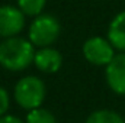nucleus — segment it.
Masks as SVG:
<instances>
[{"mask_svg": "<svg viewBox=\"0 0 125 123\" xmlns=\"http://www.w3.org/2000/svg\"><path fill=\"white\" fill-rule=\"evenodd\" d=\"M35 51L29 39L12 36L0 44V65L9 71H22L33 62Z\"/></svg>", "mask_w": 125, "mask_h": 123, "instance_id": "nucleus-1", "label": "nucleus"}, {"mask_svg": "<svg viewBox=\"0 0 125 123\" xmlns=\"http://www.w3.org/2000/svg\"><path fill=\"white\" fill-rule=\"evenodd\" d=\"M15 100L16 103L26 110H33L41 107L45 100V84L41 78L35 75L23 77L15 86Z\"/></svg>", "mask_w": 125, "mask_h": 123, "instance_id": "nucleus-2", "label": "nucleus"}, {"mask_svg": "<svg viewBox=\"0 0 125 123\" xmlns=\"http://www.w3.org/2000/svg\"><path fill=\"white\" fill-rule=\"evenodd\" d=\"M61 26L55 16L48 13H41L35 16L29 26V41L33 46L45 48L51 46L60 36Z\"/></svg>", "mask_w": 125, "mask_h": 123, "instance_id": "nucleus-3", "label": "nucleus"}, {"mask_svg": "<svg viewBox=\"0 0 125 123\" xmlns=\"http://www.w3.org/2000/svg\"><path fill=\"white\" fill-rule=\"evenodd\" d=\"M114 49L112 44L100 36H92L83 44V55L93 65H108L115 57Z\"/></svg>", "mask_w": 125, "mask_h": 123, "instance_id": "nucleus-4", "label": "nucleus"}, {"mask_svg": "<svg viewBox=\"0 0 125 123\" xmlns=\"http://www.w3.org/2000/svg\"><path fill=\"white\" fill-rule=\"evenodd\" d=\"M25 26V15L19 7L15 6H0V36L12 38L19 35Z\"/></svg>", "mask_w": 125, "mask_h": 123, "instance_id": "nucleus-5", "label": "nucleus"}, {"mask_svg": "<svg viewBox=\"0 0 125 123\" xmlns=\"http://www.w3.org/2000/svg\"><path fill=\"white\" fill-rule=\"evenodd\" d=\"M105 77L112 91L125 96V52L115 55L114 60L106 65Z\"/></svg>", "mask_w": 125, "mask_h": 123, "instance_id": "nucleus-6", "label": "nucleus"}, {"mask_svg": "<svg viewBox=\"0 0 125 123\" xmlns=\"http://www.w3.org/2000/svg\"><path fill=\"white\" fill-rule=\"evenodd\" d=\"M33 64L39 71H42L45 74H52L61 68L62 55L60 51H57L55 48H51V46L39 48L38 51H35Z\"/></svg>", "mask_w": 125, "mask_h": 123, "instance_id": "nucleus-7", "label": "nucleus"}, {"mask_svg": "<svg viewBox=\"0 0 125 123\" xmlns=\"http://www.w3.org/2000/svg\"><path fill=\"white\" fill-rule=\"evenodd\" d=\"M108 41L115 49L125 52V10L119 12L108 28Z\"/></svg>", "mask_w": 125, "mask_h": 123, "instance_id": "nucleus-8", "label": "nucleus"}, {"mask_svg": "<svg viewBox=\"0 0 125 123\" xmlns=\"http://www.w3.org/2000/svg\"><path fill=\"white\" fill-rule=\"evenodd\" d=\"M84 123H125V120L119 113L114 110L102 109L90 113Z\"/></svg>", "mask_w": 125, "mask_h": 123, "instance_id": "nucleus-9", "label": "nucleus"}, {"mask_svg": "<svg viewBox=\"0 0 125 123\" xmlns=\"http://www.w3.org/2000/svg\"><path fill=\"white\" fill-rule=\"evenodd\" d=\"M47 0H18V7L26 16H38L45 9Z\"/></svg>", "mask_w": 125, "mask_h": 123, "instance_id": "nucleus-10", "label": "nucleus"}, {"mask_svg": "<svg viewBox=\"0 0 125 123\" xmlns=\"http://www.w3.org/2000/svg\"><path fill=\"white\" fill-rule=\"evenodd\" d=\"M26 123H57V119L52 112L38 107L29 110V113L26 114Z\"/></svg>", "mask_w": 125, "mask_h": 123, "instance_id": "nucleus-11", "label": "nucleus"}, {"mask_svg": "<svg viewBox=\"0 0 125 123\" xmlns=\"http://www.w3.org/2000/svg\"><path fill=\"white\" fill-rule=\"evenodd\" d=\"M9 106H10V98H9V93L6 88H3L0 86V117L4 116L9 110Z\"/></svg>", "mask_w": 125, "mask_h": 123, "instance_id": "nucleus-12", "label": "nucleus"}, {"mask_svg": "<svg viewBox=\"0 0 125 123\" xmlns=\"http://www.w3.org/2000/svg\"><path fill=\"white\" fill-rule=\"evenodd\" d=\"M0 123H23L19 117L12 116V114H4L0 117Z\"/></svg>", "mask_w": 125, "mask_h": 123, "instance_id": "nucleus-13", "label": "nucleus"}]
</instances>
